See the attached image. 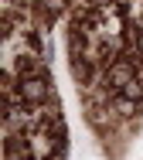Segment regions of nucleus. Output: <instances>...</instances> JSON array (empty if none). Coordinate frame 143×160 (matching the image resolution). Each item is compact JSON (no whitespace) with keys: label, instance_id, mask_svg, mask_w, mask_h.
I'll use <instances>...</instances> for the list:
<instances>
[{"label":"nucleus","instance_id":"1","mask_svg":"<svg viewBox=\"0 0 143 160\" xmlns=\"http://www.w3.org/2000/svg\"><path fill=\"white\" fill-rule=\"evenodd\" d=\"M133 78H136V68H133V62H130V58L112 62V68H109V82H112V89H126Z\"/></svg>","mask_w":143,"mask_h":160},{"label":"nucleus","instance_id":"2","mask_svg":"<svg viewBox=\"0 0 143 160\" xmlns=\"http://www.w3.org/2000/svg\"><path fill=\"white\" fill-rule=\"evenodd\" d=\"M21 96H24V102H41V99L48 96V82H44V78H34V75H27V78L21 82Z\"/></svg>","mask_w":143,"mask_h":160},{"label":"nucleus","instance_id":"3","mask_svg":"<svg viewBox=\"0 0 143 160\" xmlns=\"http://www.w3.org/2000/svg\"><path fill=\"white\" fill-rule=\"evenodd\" d=\"M119 92H123V99L136 102V99H143V82H136V78H133V82H130L126 89H119Z\"/></svg>","mask_w":143,"mask_h":160},{"label":"nucleus","instance_id":"4","mask_svg":"<svg viewBox=\"0 0 143 160\" xmlns=\"http://www.w3.org/2000/svg\"><path fill=\"white\" fill-rule=\"evenodd\" d=\"M10 160H27V157H10Z\"/></svg>","mask_w":143,"mask_h":160},{"label":"nucleus","instance_id":"5","mask_svg":"<svg viewBox=\"0 0 143 160\" xmlns=\"http://www.w3.org/2000/svg\"><path fill=\"white\" fill-rule=\"evenodd\" d=\"M140 51H143V34H140Z\"/></svg>","mask_w":143,"mask_h":160}]
</instances>
